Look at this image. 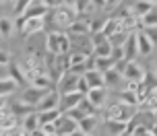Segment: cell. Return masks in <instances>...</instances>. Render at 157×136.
Here are the masks:
<instances>
[{"mask_svg":"<svg viewBox=\"0 0 157 136\" xmlns=\"http://www.w3.org/2000/svg\"><path fill=\"white\" fill-rule=\"evenodd\" d=\"M149 4H153V6H157V0H147Z\"/></svg>","mask_w":157,"mask_h":136,"instance_id":"48","label":"cell"},{"mask_svg":"<svg viewBox=\"0 0 157 136\" xmlns=\"http://www.w3.org/2000/svg\"><path fill=\"white\" fill-rule=\"evenodd\" d=\"M85 136H93V134H85Z\"/></svg>","mask_w":157,"mask_h":136,"instance_id":"51","label":"cell"},{"mask_svg":"<svg viewBox=\"0 0 157 136\" xmlns=\"http://www.w3.org/2000/svg\"><path fill=\"white\" fill-rule=\"evenodd\" d=\"M112 43L110 41H105V43H101V46H95L93 48V52H91V56H95V58H108V56H112Z\"/></svg>","mask_w":157,"mask_h":136,"instance_id":"31","label":"cell"},{"mask_svg":"<svg viewBox=\"0 0 157 136\" xmlns=\"http://www.w3.org/2000/svg\"><path fill=\"white\" fill-rule=\"evenodd\" d=\"M120 4V0H105V8H116Z\"/></svg>","mask_w":157,"mask_h":136,"instance_id":"44","label":"cell"},{"mask_svg":"<svg viewBox=\"0 0 157 136\" xmlns=\"http://www.w3.org/2000/svg\"><path fill=\"white\" fill-rule=\"evenodd\" d=\"M46 52L48 54H60V50H58V31H52L46 35Z\"/></svg>","mask_w":157,"mask_h":136,"instance_id":"26","label":"cell"},{"mask_svg":"<svg viewBox=\"0 0 157 136\" xmlns=\"http://www.w3.org/2000/svg\"><path fill=\"white\" fill-rule=\"evenodd\" d=\"M105 41H108V37L103 35V31L91 35V46H93V48H95V46H101V43H105Z\"/></svg>","mask_w":157,"mask_h":136,"instance_id":"38","label":"cell"},{"mask_svg":"<svg viewBox=\"0 0 157 136\" xmlns=\"http://www.w3.org/2000/svg\"><path fill=\"white\" fill-rule=\"evenodd\" d=\"M17 91V83L10 76L8 79H0V97L4 99V97H8V95H13Z\"/></svg>","mask_w":157,"mask_h":136,"instance_id":"24","label":"cell"},{"mask_svg":"<svg viewBox=\"0 0 157 136\" xmlns=\"http://www.w3.org/2000/svg\"><path fill=\"white\" fill-rule=\"evenodd\" d=\"M44 4H46L48 8H58L64 4V0H44Z\"/></svg>","mask_w":157,"mask_h":136,"instance_id":"43","label":"cell"},{"mask_svg":"<svg viewBox=\"0 0 157 136\" xmlns=\"http://www.w3.org/2000/svg\"><path fill=\"white\" fill-rule=\"evenodd\" d=\"M58 50H60V54H71V37H68V33L58 31Z\"/></svg>","mask_w":157,"mask_h":136,"instance_id":"33","label":"cell"},{"mask_svg":"<svg viewBox=\"0 0 157 136\" xmlns=\"http://www.w3.org/2000/svg\"><path fill=\"white\" fill-rule=\"evenodd\" d=\"M29 136H46V134H44L41 130H35V132H31V134H29Z\"/></svg>","mask_w":157,"mask_h":136,"instance_id":"46","label":"cell"},{"mask_svg":"<svg viewBox=\"0 0 157 136\" xmlns=\"http://www.w3.org/2000/svg\"><path fill=\"white\" fill-rule=\"evenodd\" d=\"M39 130H41L46 136H56V124H41Z\"/></svg>","mask_w":157,"mask_h":136,"instance_id":"39","label":"cell"},{"mask_svg":"<svg viewBox=\"0 0 157 136\" xmlns=\"http://www.w3.org/2000/svg\"><path fill=\"white\" fill-rule=\"evenodd\" d=\"M15 31V19L10 17H0V35L2 37H10Z\"/></svg>","mask_w":157,"mask_h":136,"instance_id":"23","label":"cell"},{"mask_svg":"<svg viewBox=\"0 0 157 136\" xmlns=\"http://www.w3.org/2000/svg\"><path fill=\"white\" fill-rule=\"evenodd\" d=\"M77 107H78V109H81L83 113H85V116H97V107H95V105L91 103L87 97H83V101H81Z\"/></svg>","mask_w":157,"mask_h":136,"instance_id":"34","label":"cell"},{"mask_svg":"<svg viewBox=\"0 0 157 136\" xmlns=\"http://www.w3.org/2000/svg\"><path fill=\"white\" fill-rule=\"evenodd\" d=\"M130 6V15L136 17V19H143V17L149 13L151 8H153V4H149L147 0H136V2H132V4H128Z\"/></svg>","mask_w":157,"mask_h":136,"instance_id":"15","label":"cell"},{"mask_svg":"<svg viewBox=\"0 0 157 136\" xmlns=\"http://www.w3.org/2000/svg\"><path fill=\"white\" fill-rule=\"evenodd\" d=\"M2 136H29L27 132H25V128L19 124V126H15V128H8L2 132Z\"/></svg>","mask_w":157,"mask_h":136,"instance_id":"36","label":"cell"},{"mask_svg":"<svg viewBox=\"0 0 157 136\" xmlns=\"http://www.w3.org/2000/svg\"><path fill=\"white\" fill-rule=\"evenodd\" d=\"M2 105H4V103H2V97H0V107H2Z\"/></svg>","mask_w":157,"mask_h":136,"instance_id":"50","label":"cell"},{"mask_svg":"<svg viewBox=\"0 0 157 136\" xmlns=\"http://www.w3.org/2000/svg\"><path fill=\"white\" fill-rule=\"evenodd\" d=\"M89 89H91V87H89V83L81 76V79H78V85H77V91L81 93V95H87V93H89Z\"/></svg>","mask_w":157,"mask_h":136,"instance_id":"41","label":"cell"},{"mask_svg":"<svg viewBox=\"0 0 157 136\" xmlns=\"http://www.w3.org/2000/svg\"><path fill=\"white\" fill-rule=\"evenodd\" d=\"M153 95H155V99H157V87H155V89H153Z\"/></svg>","mask_w":157,"mask_h":136,"instance_id":"49","label":"cell"},{"mask_svg":"<svg viewBox=\"0 0 157 136\" xmlns=\"http://www.w3.org/2000/svg\"><path fill=\"white\" fill-rule=\"evenodd\" d=\"M8 103H10V109H13V113H15V116L19 118V120H21V118H25L27 113L35 112L33 107H29L27 103H23L21 99H19V101H8Z\"/></svg>","mask_w":157,"mask_h":136,"instance_id":"19","label":"cell"},{"mask_svg":"<svg viewBox=\"0 0 157 136\" xmlns=\"http://www.w3.org/2000/svg\"><path fill=\"white\" fill-rule=\"evenodd\" d=\"M149 27H157V8L155 6L141 19V29H149Z\"/></svg>","mask_w":157,"mask_h":136,"instance_id":"29","label":"cell"},{"mask_svg":"<svg viewBox=\"0 0 157 136\" xmlns=\"http://www.w3.org/2000/svg\"><path fill=\"white\" fill-rule=\"evenodd\" d=\"M8 74H10V79L17 83V87H19V85H25V83H29L19 64H13V62H10V64H8Z\"/></svg>","mask_w":157,"mask_h":136,"instance_id":"21","label":"cell"},{"mask_svg":"<svg viewBox=\"0 0 157 136\" xmlns=\"http://www.w3.org/2000/svg\"><path fill=\"white\" fill-rule=\"evenodd\" d=\"M46 29V17L44 19H25V25H23V35L25 37H31V35H37Z\"/></svg>","mask_w":157,"mask_h":136,"instance_id":"10","label":"cell"},{"mask_svg":"<svg viewBox=\"0 0 157 136\" xmlns=\"http://www.w3.org/2000/svg\"><path fill=\"white\" fill-rule=\"evenodd\" d=\"M134 113H136V107L118 101V103H112V105H108V107L103 109V118H105V122H108V120L130 122L134 118Z\"/></svg>","mask_w":157,"mask_h":136,"instance_id":"1","label":"cell"},{"mask_svg":"<svg viewBox=\"0 0 157 136\" xmlns=\"http://www.w3.org/2000/svg\"><path fill=\"white\" fill-rule=\"evenodd\" d=\"M21 126L25 128V132L27 134H31V132H35V130H39V113H37V109L35 112H31V113H27L25 118H21Z\"/></svg>","mask_w":157,"mask_h":136,"instance_id":"14","label":"cell"},{"mask_svg":"<svg viewBox=\"0 0 157 136\" xmlns=\"http://www.w3.org/2000/svg\"><path fill=\"white\" fill-rule=\"evenodd\" d=\"M48 109H60V93H58V89L48 91L46 97L39 101L37 112H48Z\"/></svg>","mask_w":157,"mask_h":136,"instance_id":"8","label":"cell"},{"mask_svg":"<svg viewBox=\"0 0 157 136\" xmlns=\"http://www.w3.org/2000/svg\"><path fill=\"white\" fill-rule=\"evenodd\" d=\"M114 66H116V60H114L112 56H108V58H95V70L108 72V70H114Z\"/></svg>","mask_w":157,"mask_h":136,"instance_id":"25","label":"cell"},{"mask_svg":"<svg viewBox=\"0 0 157 136\" xmlns=\"http://www.w3.org/2000/svg\"><path fill=\"white\" fill-rule=\"evenodd\" d=\"M13 2H15V0H13Z\"/></svg>","mask_w":157,"mask_h":136,"instance_id":"53","label":"cell"},{"mask_svg":"<svg viewBox=\"0 0 157 136\" xmlns=\"http://www.w3.org/2000/svg\"><path fill=\"white\" fill-rule=\"evenodd\" d=\"M87 58H89V54H85V52H77V50H72L71 54H68V60H71V68H77V66H85Z\"/></svg>","mask_w":157,"mask_h":136,"instance_id":"27","label":"cell"},{"mask_svg":"<svg viewBox=\"0 0 157 136\" xmlns=\"http://www.w3.org/2000/svg\"><path fill=\"white\" fill-rule=\"evenodd\" d=\"M143 31L147 33V37L151 39L153 48H157V27H149V29H143Z\"/></svg>","mask_w":157,"mask_h":136,"instance_id":"40","label":"cell"},{"mask_svg":"<svg viewBox=\"0 0 157 136\" xmlns=\"http://www.w3.org/2000/svg\"><path fill=\"white\" fill-rule=\"evenodd\" d=\"M122 48H124L126 60H134V56H139V48H136V31L128 35V39H126V43L122 46Z\"/></svg>","mask_w":157,"mask_h":136,"instance_id":"16","label":"cell"},{"mask_svg":"<svg viewBox=\"0 0 157 136\" xmlns=\"http://www.w3.org/2000/svg\"><path fill=\"white\" fill-rule=\"evenodd\" d=\"M78 74H75V72H66L62 79L56 83V89H58V93L60 95H64V93H72V91H77V85H78Z\"/></svg>","mask_w":157,"mask_h":136,"instance_id":"6","label":"cell"},{"mask_svg":"<svg viewBox=\"0 0 157 136\" xmlns=\"http://www.w3.org/2000/svg\"><path fill=\"white\" fill-rule=\"evenodd\" d=\"M103 23H105V19H91L89 21V35L103 31Z\"/></svg>","mask_w":157,"mask_h":136,"instance_id":"35","label":"cell"},{"mask_svg":"<svg viewBox=\"0 0 157 136\" xmlns=\"http://www.w3.org/2000/svg\"><path fill=\"white\" fill-rule=\"evenodd\" d=\"M149 132H151V134H153V136H157V124H155V126H153V128L149 130Z\"/></svg>","mask_w":157,"mask_h":136,"instance_id":"47","label":"cell"},{"mask_svg":"<svg viewBox=\"0 0 157 136\" xmlns=\"http://www.w3.org/2000/svg\"><path fill=\"white\" fill-rule=\"evenodd\" d=\"M85 97L97 107V109H101L103 105H105V101H108V89L105 87H93V89H89V93H87Z\"/></svg>","mask_w":157,"mask_h":136,"instance_id":"11","label":"cell"},{"mask_svg":"<svg viewBox=\"0 0 157 136\" xmlns=\"http://www.w3.org/2000/svg\"><path fill=\"white\" fill-rule=\"evenodd\" d=\"M95 126H97V116H85L83 120L78 122V130L83 134H93Z\"/></svg>","mask_w":157,"mask_h":136,"instance_id":"20","label":"cell"},{"mask_svg":"<svg viewBox=\"0 0 157 136\" xmlns=\"http://www.w3.org/2000/svg\"><path fill=\"white\" fill-rule=\"evenodd\" d=\"M37 113H39V124H56L62 116L60 109H48V112H37Z\"/></svg>","mask_w":157,"mask_h":136,"instance_id":"22","label":"cell"},{"mask_svg":"<svg viewBox=\"0 0 157 136\" xmlns=\"http://www.w3.org/2000/svg\"><path fill=\"white\" fill-rule=\"evenodd\" d=\"M139 25H141V19L130 15V17H126V19H120V31L134 33V31H139Z\"/></svg>","mask_w":157,"mask_h":136,"instance_id":"18","label":"cell"},{"mask_svg":"<svg viewBox=\"0 0 157 136\" xmlns=\"http://www.w3.org/2000/svg\"><path fill=\"white\" fill-rule=\"evenodd\" d=\"M50 19H52V23L58 25L60 29H68V27L78 19V15L68 6V4H62V6L50 10Z\"/></svg>","mask_w":157,"mask_h":136,"instance_id":"2","label":"cell"},{"mask_svg":"<svg viewBox=\"0 0 157 136\" xmlns=\"http://www.w3.org/2000/svg\"><path fill=\"white\" fill-rule=\"evenodd\" d=\"M120 79H124V76H122L120 72H116V70H108V72H103V83H105V87H118Z\"/></svg>","mask_w":157,"mask_h":136,"instance_id":"32","label":"cell"},{"mask_svg":"<svg viewBox=\"0 0 157 136\" xmlns=\"http://www.w3.org/2000/svg\"><path fill=\"white\" fill-rule=\"evenodd\" d=\"M78 130V122L71 120L68 116H60V120L56 122V136H71Z\"/></svg>","mask_w":157,"mask_h":136,"instance_id":"7","label":"cell"},{"mask_svg":"<svg viewBox=\"0 0 157 136\" xmlns=\"http://www.w3.org/2000/svg\"><path fill=\"white\" fill-rule=\"evenodd\" d=\"M128 35H130V33H126V31H116L114 35L108 37V41L112 43V48H122L126 43V39H128Z\"/></svg>","mask_w":157,"mask_h":136,"instance_id":"30","label":"cell"},{"mask_svg":"<svg viewBox=\"0 0 157 136\" xmlns=\"http://www.w3.org/2000/svg\"><path fill=\"white\" fill-rule=\"evenodd\" d=\"M52 8H48L46 4H44V0H31V4L25 8V13H23V17L25 19H44V17L50 13Z\"/></svg>","mask_w":157,"mask_h":136,"instance_id":"9","label":"cell"},{"mask_svg":"<svg viewBox=\"0 0 157 136\" xmlns=\"http://www.w3.org/2000/svg\"><path fill=\"white\" fill-rule=\"evenodd\" d=\"M83 97L78 91H72V93H64V95H60V112H68V109H72V107H77L81 101H83Z\"/></svg>","mask_w":157,"mask_h":136,"instance_id":"12","label":"cell"},{"mask_svg":"<svg viewBox=\"0 0 157 136\" xmlns=\"http://www.w3.org/2000/svg\"><path fill=\"white\" fill-rule=\"evenodd\" d=\"M8 64H10V54L0 50V66H8Z\"/></svg>","mask_w":157,"mask_h":136,"instance_id":"42","label":"cell"},{"mask_svg":"<svg viewBox=\"0 0 157 136\" xmlns=\"http://www.w3.org/2000/svg\"><path fill=\"white\" fill-rule=\"evenodd\" d=\"M147 74H149V72L145 70V66L139 64L136 60H128V62H126L124 72H122L124 80H130V83H141V80H145Z\"/></svg>","mask_w":157,"mask_h":136,"instance_id":"3","label":"cell"},{"mask_svg":"<svg viewBox=\"0 0 157 136\" xmlns=\"http://www.w3.org/2000/svg\"><path fill=\"white\" fill-rule=\"evenodd\" d=\"M31 4V0H15V6H13V10H15V15H23L25 13V8Z\"/></svg>","mask_w":157,"mask_h":136,"instance_id":"37","label":"cell"},{"mask_svg":"<svg viewBox=\"0 0 157 136\" xmlns=\"http://www.w3.org/2000/svg\"><path fill=\"white\" fill-rule=\"evenodd\" d=\"M136 48H139V56H149L151 52H153V43H151V39L147 37V33L143 31V29H139L136 31Z\"/></svg>","mask_w":157,"mask_h":136,"instance_id":"13","label":"cell"},{"mask_svg":"<svg viewBox=\"0 0 157 136\" xmlns=\"http://www.w3.org/2000/svg\"><path fill=\"white\" fill-rule=\"evenodd\" d=\"M50 91H52V89H50ZM46 93H48L46 89H39V87H27L23 93H21V97H19V99H21L23 103H27L29 107L37 109L39 101H41V99L46 97Z\"/></svg>","mask_w":157,"mask_h":136,"instance_id":"4","label":"cell"},{"mask_svg":"<svg viewBox=\"0 0 157 136\" xmlns=\"http://www.w3.org/2000/svg\"><path fill=\"white\" fill-rule=\"evenodd\" d=\"M83 79L89 83V87H105V83H103V72L99 70H87L85 74H83Z\"/></svg>","mask_w":157,"mask_h":136,"instance_id":"17","label":"cell"},{"mask_svg":"<svg viewBox=\"0 0 157 136\" xmlns=\"http://www.w3.org/2000/svg\"><path fill=\"white\" fill-rule=\"evenodd\" d=\"M0 136H2V130H0Z\"/></svg>","mask_w":157,"mask_h":136,"instance_id":"52","label":"cell"},{"mask_svg":"<svg viewBox=\"0 0 157 136\" xmlns=\"http://www.w3.org/2000/svg\"><path fill=\"white\" fill-rule=\"evenodd\" d=\"M116 31H120V21L114 19V17H108L105 23H103V35L110 37V35H114Z\"/></svg>","mask_w":157,"mask_h":136,"instance_id":"28","label":"cell"},{"mask_svg":"<svg viewBox=\"0 0 157 136\" xmlns=\"http://www.w3.org/2000/svg\"><path fill=\"white\" fill-rule=\"evenodd\" d=\"M95 4V8H101V6H105V0H91Z\"/></svg>","mask_w":157,"mask_h":136,"instance_id":"45","label":"cell"},{"mask_svg":"<svg viewBox=\"0 0 157 136\" xmlns=\"http://www.w3.org/2000/svg\"><path fill=\"white\" fill-rule=\"evenodd\" d=\"M15 126H19V118L13 113L10 103H8V101H4V105L0 107V130L4 132V130L15 128Z\"/></svg>","mask_w":157,"mask_h":136,"instance_id":"5","label":"cell"}]
</instances>
